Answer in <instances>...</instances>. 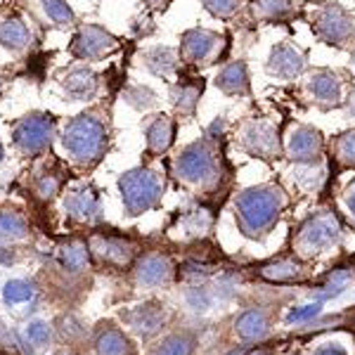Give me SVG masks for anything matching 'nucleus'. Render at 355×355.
Instances as JSON below:
<instances>
[{
    "mask_svg": "<svg viewBox=\"0 0 355 355\" xmlns=\"http://www.w3.org/2000/svg\"><path fill=\"white\" fill-rule=\"evenodd\" d=\"M251 15L259 21L279 24V21L294 19L296 5H294V0H254V3H251Z\"/></svg>",
    "mask_w": 355,
    "mask_h": 355,
    "instance_id": "obj_20",
    "label": "nucleus"
},
{
    "mask_svg": "<svg viewBox=\"0 0 355 355\" xmlns=\"http://www.w3.org/2000/svg\"><path fill=\"white\" fill-rule=\"evenodd\" d=\"M343 112H346L348 119H353L355 121V90L346 95V100H343Z\"/></svg>",
    "mask_w": 355,
    "mask_h": 355,
    "instance_id": "obj_42",
    "label": "nucleus"
},
{
    "mask_svg": "<svg viewBox=\"0 0 355 355\" xmlns=\"http://www.w3.org/2000/svg\"><path fill=\"white\" fill-rule=\"evenodd\" d=\"M130 318H133V324H135L137 331H142V334H152V331H157L159 324H162L164 313H162V308H159V306L147 303V306L137 308Z\"/></svg>",
    "mask_w": 355,
    "mask_h": 355,
    "instance_id": "obj_27",
    "label": "nucleus"
},
{
    "mask_svg": "<svg viewBox=\"0 0 355 355\" xmlns=\"http://www.w3.org/2000/svg\"><path fill=\"white\" fill-rule=\"evenodd\" d=\"M62 145L69 157L81 166H93L105 157L110 145V128L107 121L95 112L78 114L67 123L62 133Z\"/></svg>",
    "mask_w": 355,
    "mask_h": 355,
    "instance_id": "obj_3",
    "label": "nucleus"
},
{
    "mask_svg": "<svg viewBox=\"0 0 355 355\" xmlns=\"http://www.w3.org/2000/svg\"><path fill=\"white\" fill-rule=\"evenodd\" d=\"M171 275H173V266L162 254L145 256L137 266V282L145 287H162L171 279Z\"/></svg>",
    "mask_w": 355,
    "mask_h": 355,
    "instance_id": "obj_18",
    "label": "nucleus"
},
{
    "mask_svg": "<svg viewBox=\"0 0 355 355\" xmlns=\"http://www.w3.org/2000/svg\"><path fill=\"white\" fill-rule=\"evenodd\" d=\"M67 211L73 216V218H81V220H90L97 214V194L90 190V187H83V190L73 192L71 197L67 199Z\"/></svg>",
    "mask_w": 355,
    "mask_h": 355,
    "instance_id": "obj_23",
    "label": "nucleus"
},
{
    "mask_svg": "<svg viewBox=\"0 0 355 355\" xmlns=\"http://www.w3.org/2000/svg\"><path fill=\"white\" fill-rule=\"evenodd\" d=\"M116 50H119V38L97 24H83L71 43V55L83 62L102 60V57H110Z\"/></svg>",
    "mask_w": 355,
    "mask_h": 355,
    "instance_id": "obj_11",
    "label": "nucleus"
},
{
    "mask_svg": "<svg viewBox=\"0 0 355 355\" xmlns=\"http://www.w3.org/2000/svg\"><path fill=\"white\" fill-rule=\"evenodd\" d=\"M28 43H31V31L24 21L17 17L0 21V45L10 50H24Z\"/></svg>",
    "mask_w": 355,
    "mask_h": 355,
    "instance_id": "obj_22",
    "label": "nucleus"
},
{
    "mask_svg": "<svg viewBox=\"0 0 355 355\" xmlns=\"http://www.w3.org/2000/svg\"><path fill=\"white\" fill-rule=\"evenodd\" d=\"M119 190H121L123 206L128 209V214L137 216L154 209V206L162 202L164 180L152 168H133L121 175Z\"/></svg>",
    "mask_w": 355,
    "mask_h": 355,
    "instance_id": "obj_5",
    "label": "nucleus"
},
{
    "mask_svg": "<svg viewBox=\"0 0 355 355\" xmlns=\"http://www.w3.org/2000/svg\"><path fill=\"white\" fill-rule=\"evenodd\" d=\"M351 279H353V275L351 270H343V268H339V270H334L327 277V282L322 284V296H320V301H324V299H329V296H336V294H341L343 289L351 284Z\"/></svg>",
    "mask_w": 355,
    "mask_h": 355,
    "instance_id": "obj_33",
    "label": "nucleus"
},
{
    "mask_svg": "<svg viewBox=\"0 0 355 355\" xmlns=\"http://www.w3.org/2000/svg\"><path fill=\"white\" fill-rule=\"evenodd\" d=\"M175 121L168 114H157L152 116L145 125V137H147V150L152 154H166L173 147L175 140Z\"/></svg>",
    "mask_w": 355,
    "mask_h": 355,
    "instance_id": "obj_16",
    "label": "nucleus"
},
{
    "mask_svg": "<svg viewBox=\"0 0 355 355\" xmlns=\"http://www.w3.org/2000/svg\"><path fill=\"white\" fill-rule=\"evenodd\" d=\"M41 5L45 17L57 26H71L73 19H76L73 10L67 5V0H41Z\"/></svg>",
    "mask_w": 355,
    "mask_h": 355,
    "instance_id": "obj_28",
    "label": "nucleus"
},
{
    "mask_svg": "<svg viewBox=\"0 0 355 355\" xmlns=\"http://www.w3.org/2000/svg\"><path fill=\"white\" fill-rule=\"evenodd\" d=\"M0 162H3V145H0Z\"/></svg>",
    "mask_w": 355,
    "mask_h": 355,
    "instance_id": "obj_46",
    "label": "nucleus"
},
{
    "mask_svg": "<svg viewBox=\"0 0 355 355\" xmlns=\"http://www.w3.org/2000/svg\"><path fill=\"white\" fill-rule=\"evenodd\" d=\"M287 204V194L277 185L249 187L234 199V220L244 237L261 239L277 225Z\"/></svg>",
    "mask_w": 355,
    "mask_h": 355,
    "instance_id": "obj_2",
    "label": "nucleus"
},
{
    "mask_svg": "<svg viewBox=\"0 0 355 355\" xmlns=\"http://www.w3.org/2000/svg\"><path fill=\"white\" fill-rule=\"evenodd\" d=\"M147 5H150V8H164L166 3H168V0H145Z\"/></svg>",
    "mask_w": 355,
    "mask_h": 355,
    "instance_id": "obj_44",
    "label": "nucleus"
},
{
    "mask_svg": "<svg viewBox=\"0 0 355 355\" xmlns=\"http://www.w3.org/2000/svg\"><path fill=\"white\" fill-rule=\"evenodd\" d=\"M303 275H306V268L296 259H277L261 268V277H266L268 282H299Z\"/></svg>",
    "mask_w": 355,
    "mask_h": 355,
    "instance_id": "obj_21",
    "label": "nucleus"
},
{
    "mask_svg": "<svg viewBox=\"0 0 355 355\" xmlns=\"http://www.w3.org/2000/svg\"><path fill=\"white\" fill-rule=\"evenodd\" d=\"M284 154L296 166L299 164H315L324 154V137L315 125L299 123L289 130L284 137Z\"/></svg>",
    "mask_w": 355,
    "mask_h": 355,
    "instance_id": "obj_12",
    "label": "nucleus"
},
{
    "mask_svg": "<svg viewBox=\"0 0 355 355\" xmlns=\"http://www.w3.org/2000/svg\"><path fill=\"white\" fill-rule=\"evenodd\" d=\"M123 97L130 107H135V110H140V112L152 110V107H157V102H159L157 93H154L152 88H147V85H130V88L123 93Z\"/></svg>",
    "mask_w": 355,
    "mask_h": 355,
    "instance_id": "obj_29",
    "label": "nucleus"
},
{
    "mask_svg": "<svg viewBox=\"0 0 355 355\" xmlns=\"http://www.w3.org/2000/svg\"><path fill=\"white\" fill-rule=\"evenodd\" d=\"M100 351H102V355H123V351H125L123 336L114 329L105 331V334L100 336Z\"/></svg>",
    "mask_w": 355,
    "mask_h": 355,
    "instance_id": "obj_35",
    "label": "nucleus"
},
{
    "mask_svg": "<svg viewBox=\"0 0 355 355\" xmlns=\"http://www.w3.org/2000/svg\"><path fill=\"white\" fill-rule=\"evenodd\" d=\"M341 239V225L334 214H315L301 223L294 234V249L301 256H318L336 246Z\"/></svg>",
    "mask_w": 355,
    "mask_h": 355,
    "instance_id": "obj_6",
    "label": "nucleus"
},
{
    "mask_svg": "<svg viewBox=\"0 0 355 355\" xmlns=\"http://www.w3.org/2000/svg\"><path fill=\"white\" fill-rule=\"evenodd\" d=\"M239 145L246 154L263 162H277L284 154V137L279 128L268 119H246L239 125Z\"/></svg>",
    "mask_w": 355,
    "mask_h": 355,
    "instance_id": "obj_8",
    "label": "nucleus"
},
{
    "mask_svg": "<svg viewBox=\"0 0 355 355\" xmlns=\"http://www.w3.org/2000/svg\"><path fill=\"white\" fill-rule=\"evenodd\" d=\"M220 137L223 121H216L206 130L204 137L194 140L192 145H187L178 154L173 162V173L178 180L194 187H211L216 182H220L223 173L227 168L225 157H223Z\"/></svg>",
    "mask_w": 355,
    "mask_h": 355,
    "instance_id": "obj_1",
    "label": "nucleus"
},
{
    "mask_svg": "<svg viewBox=\"0 0 355 355\" xmlns=\"http://www.w3.org/2000/svg\"><path fill=\"white\" fill-rule=\"evenodd\" d=\"M315 355H346V353H343V348L339 346H327V348H320Z\"/></svg>",
    "mask_w": 355,
    "mask_h": 355,
    "instance_id": "obj_43",
    "label": "nucleus"
},
{
    "mask_svg": "<svg viewBox=\"0 0 355 355\" xmlns=\"http://www.w3.org/2000/svg\"><path fill=\"white\" fill-rule=\"evenodd\" d=\"M57 187H60V180H57L55 175H48L41 180V194L43 197H53V194L57 192Z\"/></svg>",
    "mask_w": 355,
    "mask_h": 355,
    "instance_id": "obj_39",
    "label": "nucleus"
},
{
    "mask_svg": "<svg viewBox=\"0 0 355 355\" xmlns=\"http://www.w3.org/2000/svg\"><path fill=\"white\" fill-rule=\"evenodd\" d=\"M214 83L223 95H230V97L249 95L251 93L249 67H246V62H242V60L225 62V64L220 67V71L216 73Z\"/></svg>",
    "mask_w": 355,
    "mask_h": 355,
    "instance_id": "obj_14",
    "label": "nucleus"
},
{
    "mask_svg": "<svg viewBox=\"0 0 355 355\" xmlns=\"http://www.w3.org/2000/svg\"><path fill=\"white\" fill-rule=\"evenodd\" d=\"M211 223H214V218H211V214L206 209H197V211H190L187 214V223H185V230L190 234H202L211 227Z\"/></svg>",
    "mask_w": 355,
    "mask_h": 355,
    "instance_id": "obj_34",
    "label": "nucleus"
},
{
    "mask_svg": "<svg viewBox=\"0 0 355 355\" xmlns=\"http://www.w3.org/2000/svg\"><path fill=\"white\" fill-rule=\"evenodd\" d=\"M178 62H180V50H173L168 45H157L142 53V64H145L154 76L168 78L178 71Z\"/></svg>",
    "mask_w": 355,
    "mask_h": 355,
    "instance_id": "obj_19",
    "label": "nucleus"
},
{
    "mask_svg": "<svg viewBox=\"0 0 355 355\" xmlns=\"http://www.w3.org/2000/svg\"><path fill=\"white\" fill-rule=\"evenodd\" d=\"M62 88H64V93L73 102H85V100H93L97 95L100 78H97V73L90 67H73L62 78Z\"/></svg>",
    "mask_w": 355,
    "mask_h": 355,
    "instance_id": "obj_15",
    "label": "nucleus"
},
{
    "mask_svg": "<svg viewBox=\"0 0 355 355\" xmlns=\"http://www.w3.org/2000/svg\"><path fill=\"white\" fill-rule=\"evenodd\" d=\"M55 137V119L50 114H31L24 116L12 130V140L17 150L28 154V157H38L50 147Z\"/></svg>",
    "mask_w": 355,
    "mask_h": 355,
    "instance_id": "obj_9",
    "label": "nucleus"
},
{
    "mask_svg": "<svg viewBox=\"0 0 355 355\" xmlns=\"http://www.w3.org/2000/svg\"><path fill=\"white\" fill-rule=\"evenodd\" d=\"M306 69H308L306 53L289 41L275 45L266 62V71L272 78H279V81H296V78H301L306 73Z\"/></svg>",
    "mask_w": 355,
    "mask_h": 355,
    "instance_id": "obj_13",
    "label": "nucleus"
},
{
    "mask_svg": "<svg viewBox=\"0 0 355 355\" xmlns=\"http://www.w3.org/2000/svg\"><path fill=\"white\" fill-rule=\"evenodd\" d=\"M343 88H346V78L336 69H313L306 78L308 95H311L313 105L320 107V110L343 107V100H346Z\"/></svg>",
    "mask_w": 355,
    "mask_h": 355,
    "instance_id": "obj_10",
    "label": "nucleus"
},
{
    "mask_svg": "<svg viewBox=\"0 0 355 355\" xmlns=\"http://www.w3.org/2000/svg\"><path fill=\"white\" fill-rule=\"evenodd\" d=\"M311 28L324 45L346 50L355 43V15L339 3H324L313 10Z\"/></svg>",
    "mask_w": 355,
    "mask_h": 355,
    "instance_id": "obj_4",
    "label": "nucleus"
},
{
    "mask_svg": "<svg viewBox=\"0 0 355 355\" xmlns=\"http://www.w3.org/2000/svg\"><path fill=\"white\" fill-rule=\"evenodd\" d=\"M227 53V36L211 28L194 26L180 38V60L190 67H211Z\"/></svg>",
    "mask_w": 355,
    "mask_h": 355,
    "instance_id": "obj_7",
    "label": "nucleus"
},
{
    "mask_svg": "<svg viewBox=\"0 0 355 355\" xmlns=\"http://www.w3.org/2000/svg\"><path fill=\"white\" fill-rule=\"evenodd\" d=\"M192 346H194V341L187 334H173V336H168V339H166L152 355H190Z\"/></svg>",
    "mask_w": 355,
    "mask_h": 355,
    "instance_id": "obj_32",
    "label": "nucleus"
},
{
    "mask_svg": "<svg viewBox=\"0 0 355 355\" xmlns=\"http://www.w3.org/2000/svg\"><path fill=\"white\" fill-rule=\"evenodd\" d=\"M62 263L69 270H83L88 266V246L81 242H71L62 249Z\"/></svg>",
    "mask_w": 355,
    "mask_h": 355,
    "instance_id": "obj_31",
    "label": "nucleus"
},
{
    "mask_svg": "<svg viewBox=\"0 0 355 355\" xmlns=\"http://www.w3.org/2000/svg\"><path fill=\"white\" fill-rule=\"evenodd\" d=\"M320 313V301L318 303H308L301 311H291L289 313V322H303V320H311Z\"/></svg>",
    "mask_w": 355,
    "mask_h": 355,
    "instance_id": "obj_38",
    "label": "nucleus"
},
{
    "mask_svg": "<svg viewBox=\"0 0 355 355\" xmlns=\"http://www.w3.org/2000/svg\"><path fill=\"white\" fill-rule=\"evenodd\" d=\"M331 162L339 168H355V130L336 135L331 142Z\"/></svg>",
    "mask_w": 355,
    "mask_h": 355,
    "instance_id": "obj_24",
    "label": "nucleus"
},
{
    "mask_svg": "<svg viewBox=\"0 0 355 355\" xmlns=\"http://www.w3.org/2000/svg\"><path fill=\"white\" fill-rule=\"evenodd\" d=\"M251 355H270V353H268V351H254Z\"/></svg>",
    "mask_w": 355,
    "mask_h": 355,
    "instance_id": "obj_45",
    "label": "nucleus"
},
{
    "mask_svg": "<svg viewBox=\"0 0 355 355\" xmlns=\"http://www.w3.org/2000/svg\"><path fill=\"white\" fill-rule=\"evenodd\" d=\"M343 204H346L348 214H351V218L355 220V180L346 187V192H343Z\"/></svg>",
    "mask_w": 355,
    "mask_h": 355,
    "instance_id": "obj_40",
    "label": "nucleus"
},
{
    "mask_svg": "<svg viewBox=\"0 0 355 355\" xmlns=\"http://www.w3.org/2000/svg\"><path fill=\"white\" fill-rule=\"evenodd\" d=\"M33 296V289L28 287L26 282H19V279H15V282H10L8 287H5V299L10 303H24Z\"/></svg>",
    "mask_w": 355,
    "mask_h": 355,
    "instance_id": "obj_37",
    "label": "nucleus"
},
{
    "mask_svg": "<svg viewBox=\"0 0 355 355\" xmlns=\"http://www.w3.org/2000/svg\"><path fill=\"white\" fill-rule=\"evenodd\" d=\"M202 5L216 19H232L244 10V0H202Z\"/></svg>",
    "mask_w": 355,
    "mask_h": 355,
    "instance_id": "obj_30",
    "label": "nucleus"
},
{
    "mask_svg": "<svg viewBox=\"0 0 355 355\" xmlns=\"http://www.w3.org/2000/svg\"><path fill=\"white\" fill-rule=\"evenodd\" d=\"M100 256L116 263V266H125V263L133 259V246L125 242V239L107 237V239H102V244H100Z\"/></svg>",
    "mask_w": 355,
    "mask_h": 355,
    "instance_id": "obj_26",
    "label": "nucleus"
},
{
    "mask_svg": "<svg viewBox=\"0 0 355 355\" xmlns=\"http://www.w3.org/2000/svg\"><path fill=\"white\" fill-rule=\"evenodd\" d=\"M202 93H204L202 78H187V81L173 83L171 85V105L182 116H194L199 100H202Z\"/></svg>",
    "mask_w": 355,
    "mask_h": 355,
    "instance_id": "obj_17",
    "label": "nucleus"
},
{
    "mask_svg": "<svg viewBox=\"0 0 355 355\" xmlns=\"http://www.w3.org/2000/svg\"><path fill=\"white\" fill-rule=\"evenodd\" d=\"M28 336H31V339H36V341L48 339V327H45V324H41V322L31 324V327H28Z\"/></svg>",
    "mask_w": 355,
    "mask_h": 355,
    "instance_id": "obj_41",
    "label": "nucleus"
},
{
    "mask_svg": "<svg viewBox=\"0 0 355 355\" xmlns=\"http://www.w3.org/2000/svg\"><path fill=\"white\" fill-rule=\"evenodd\" d=\"M266 331H268V320L261 311H246L237 320V334L246 341L261 339Z\"/></svg>",
    "mask_w": 355,
    "mask_h": 355,
    "instance_id": "obj_25",
    "label": "nucleus"
},
{
    "mask_svg": "<svg viewBox=\"0 0 355 355\" xmlns=\"http://www.w3.org/2000/svg\"><path fill=\"white\" fill-rule=\"evenodd\" d=\"M26 230L24 220L15 214H0V234L5 237H21Z\"/></svg>",
    "mask_w": 355,
    "mask_h": 355,
    "instance_id": "obj_36",
    "label": "nucleus"
},
{
    "mask_svg": "<svg viewBox=\"0 0 355 355\" xmlns=\"http://www.w3.org/2000/svg\"><path fill=\"white\" fill-rule=\"evenodd\" d=\"M351 57H353V67H355V48H353V55Z\"/></svg>",
    "mask_w": 355,
    "mask_h": 355,
    "instance_id": "obj_47",
    "label": "nucleus"
}]
</instances>
